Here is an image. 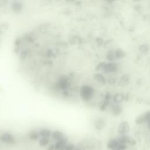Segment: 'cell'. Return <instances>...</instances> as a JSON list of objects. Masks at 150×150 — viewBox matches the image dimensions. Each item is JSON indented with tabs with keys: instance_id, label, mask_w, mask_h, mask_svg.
<instances>
[{
	"instance_id": "6da1fadb",
	"label": "cell",
	"mask_w": 150,
	"mask_h": 150,
	"mask_svg": "<svg viewBox=\"0 0 150 150\" xmlns=\"http://www.w3.org/2000/svg\"><path fill=\"white\" fill-rule=\"evenodd\" d=\"M119 69L117 64L115 62H100L96 67V70L104 74L115 73Z\"/></svg>"
},
{
	"instance_id": "7a4b0ae2",
	"label": "cell",
	"mask_w": 150,
	"mask_h": 150,
	"mask_svg": "<svg viewBox=\"0 0 150 150\" xmlns=\"http://www.w3.org/2000/svg\"><path fill=\"white\" fill-rule=\"evenodd\" d=\"M94 95V90L89 85H83L80 90V96L84 102H89L93 99Z\"/></svg>"
},
{
	"instance_id": "3957f363",
	"label": "cell",
	"mask_w": 150,
	"mask_h": 150,
	"mask_svg": "<svg viewBox=\"0 0 150 150\" xmlns=\"http://www.w3.org/2000/svg\"><path fill=\"white\" fill-rule=\"evenodd\" d=\"M130 130V124L127 121L121 122L117 128V132L120 135H127Z\"/></svg>"
},
{
	"instance_id": "277c9868",
	"label": "cell",
	"mask_w": 150,
	"mask_h": 150,
	"mask_svg": "<svg viewBox=\"0 0 150 150\" xmlns=\"http://www.w3.org/2000/svg\"><path fill=\"white\" fill-rule=\"evenodd\" d=\"M149 120H150V111H147L137 117L135 119V122L137 125H140L147 121H149Z\"/></svg>"
},
{
	"instance_id": "5b68a950",
	"label": "cell",
	"mask_w": 150,
	"mask_h": 150,
	"mask_svg": "<svg viewBox=\"0 0 150 150\" xmlns=\"http://www.w3.org/2000/svg\"><path fill=\"white\" fill-rule=\"evenodd\" d=\"M123 111V107L120 105V104H117V103H114L113 104H112L111 107V114L115 116H117L121 115V113Z\"/></svg>"
},
{
	"instance_id": "8992f818",
	"label": "cell",
	"mask_w": 150,
	"mask_h": 150,
	"mask_svg": "<svg viewBox=\"0 0 150 150\" xmlns=\"http://www.w3.org/2000/svg\"><path fill=\"white\" fill-rule=\"evenodd\" d=\"M106 125V122L104 119L103 118H98L94 122V126L96 130H103Z\"/></svg>"
},
{
	"instance_id": "52a82bcc",
	"label": "cell",
	"mask_w": 150,
	"mask_h": 150,
	"mask_svg": "<svg viewBox=\"0 0 150 150\" xmlns=\"http://www.w3.org/2000/svg\"><path fill=\"white\" fill-rule=\"evenodd\" d=\"M94 79L99 84L104 85L106 83V78L101 73H97L94 75Z\"/></svg>"
},
{
	"instance_id": "ba28073f",
	"label": "cell",
	"mask_w": 150,
	"mask_h": 150,
	"mask_svg": "<svg viewBox=\"0 0 150 150\" xmlns=\"http://www.w3.org/2000/svg\"><path fill=\"white\" fill-rule=\"evenodd\" d=\"M125 100V95L123 93H116L112 96V101L114 103L120 104L124 102Z\"/></svg>"
},
{
	"instance_id": "9c48e42d",
	"label": "cell",
	"mask_w": 150,
	"mask_h": 150,
	"mask_svg": "<svg viewBox=\"0 0 150 150\" xmlns=\"http://www.w3.org/2000/svg\"><path fill=\"white\" fill-rule=\"evenodd\" d=\"M119 145V143L117 139H111L108 140L107 142V148L111 150H113L117 148H118Z\"/></svg>"
},
{
	"instance_id": "30bf717a",
	"label": "cell",
	"mask_w": 150,
	"mask_h": 150,
	"mask_svg": "<svg viewBox=\"0 0 150 150\" xmlns=\"http://www.w3.org/2000/svg\"><path fill=\"white\" fill-rule=\"evenodd\" d=\"M106 58L108 60V62H115L117 60L116 56V53H115V50L114 49H110L107 52L106 54Z\"/></svg>"
},
{
	"instance_id": "8fae6325",
	"label": "cell",
	"mask_w": 150,
	"mask_h": 150,
	"mask_svg": "<svg viewBox=\"0 0 150 150\" xmlns=\"http://www.w3.org/2000/svg\"><path fill=\"white\" fill-rule=\"evenodd\" d=\"M115 53H116V56L117 58V60L123 59L124 58L126 57V54L125 52L123 49L119 48L115 50Z\"/></svg>"
},
{
	"instance_id": "7c38bea8",
	"label": "cell",
	"mask_w": 150,
	"mask_h": 150,
	"mask_svg": "<svg viewBox=\"0 0 150 150\" xmlns=\"http://www.w3.org/2000/svg\"><path fill=\"white\" fill-rule=\"evenodd\" d=\"M1 140L4 143L9 144V143H11L13 142L14 138L9 134L6 133V134H4L3 135V136L1 137Z\"/></svg>"
},
{
	"instance_id": "4fadbf2b",
	"label": "cell",
	"mask_w": 150,
	"mask_h": 150,
	"mask_svg": "<svg viewBox=\"0 0 150 150\" xmlns=\"http://www.w3.org/2000/svg\"><path fill=\"white\" fill-rule=\"evenodd\" d=\"M59 83V85H60V87H62V89L66 88V87H68V86L69 85V80L65 77H63V78H60Z\"/></svg>"
},
{
	"instance_id": "5bb4252c",
	"label": "cell",
	"mask_w": 150,
	"mask_h": 150,
	"mask_svg": "<svg viewBox=\"0 0 150 150\" xmlns=\"http://www.w3.org/2000/svg\"><path fill=\"white\" fill-rule=\"evenodd\" d=\"M39 135L41 136L42 138H48V139L50 137V135H51V131L48 129H44V130H42L40 132Z\"/></svg>"
},
{
	"instance_id": "9a60e30c",
	"label": "cell",
	"mask_w": 150,
	"mask_h": 150,
	"mask_svg": "<svg viewBox=\"0 0 150 150\" xmlns=\"http://www.w3.org/2000/svg\"><path fill=\"white\" fill-rule=\"evenodd\" d=\"M150 47L147 44H143L139 47V51L143 53H147L149 51Z\"/></svg>"
},
{
	"instance_id": "2e32d148",
	"label": "cell",
	"mask_w": 150,
	"mask_h": 150,
	"mask_svg": "<svg viewBox=\"0 0 150 150\" xmlns=\"http://www.w3.org/2000/svg\"><path fill=\"white\" fill-rule=\"evenodd\" d=\"M52 135H53L54 138L55 139L58 140V141L64 139L63 134H62V133H61L59 132V131H55V132H54V133L52 134Z\"/></svg>"
},
{
	"instance_id": "e0dca14e",
	"label": "cell",
	"mask_w": 150,
	"mask_h": 150,
	"mask_svg": "<svg viewBox=\"0 0 150 150\" xmlns=\"http://www.w3.org/2000/svg\"><path fill=\"white\" fill-rule=\"evenodd\" d=\"M48 142H49V140H48V138H42L40 141V144L42 146H45V145H47L48 144Z\"/></svg>"
},
{
	"instance_id": "ac0fdd59",
	"label": "cell",
	"mask_w": 150,
	"mask_h": 150,
	"mask_svg": "<svg viewBox=\"0 0 150 150\" xmlns=\"http://www.w3.org/2000/svg\"><path fill=\"white\" fill-rule=\"evenodd\" d=\"M127 144H120V143H119L118 148L120 150H125L127 148Z\"/></svg>"
},
{
	"instance_id": "d6986e66",
	"label": "cell",
	"mask_w": 150,
	"mask_h": 150,
	"mask_svg": "<svg viewBox=\"0 0 150 150\" xmlns=\"http://www.w3.org/2000/svg\"><path fill=\"white\" fill-rule=\"evenodd\" d=\"M103 1L107 2V3H109V4H112L115 3V1H116L117 0H103Z\"/></svg>"
},
{
	"instance_id": "ffe728a7",
	"label": "cell",
	"mask_w": 150,
	"mask_h": 150,
	"mask_svg": "<svg viewBox=\"0 0 150 150\" xmlns=\"http://www.w3.org/2000/svg\"><path fill=\"white\" fill-rule=\"evenodd\" d=\"M113 150H120L119 148H116V149H113Z\"/></svg>"
},
{
	"instance_id": "44dd1931",
	"label": "cell",
	"mask_w": 150,
	"mask_h": 150,
	"mask_svg": "<svg viewBox=\"0 0 150 150\" xmlns=\"http://www.w3.org/2000/svg\"><path fill=\"white\" fill-rule=\"evenodd\" d=\"M149 121H150V120H149Z\"/></svg>"
}]
</instances>
